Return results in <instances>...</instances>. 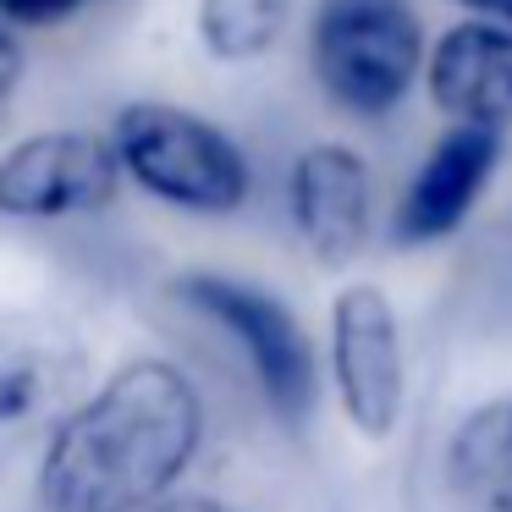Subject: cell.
I'll list each match as a JSON object with an SVG mask.
<instances>
[{"label": "cell", "mask_w": 512, "mask_h": 512, "mask_svg": "<svg viewBox=\"0 0 512 512\" xmlns=\"http://www.w3.org/2000/svg\"><path fill=\"white\" fill-rule=\"evenodd\" d=\"M210 408L177 358H127L39 446V512H149L199 463Z\"/></svg>", "instance_id": "obj_1"}, {"label": "cell", "mask_w": 512, "mask_h": 512, "mask_svg": "<svg viewBox=\"0 0 512 512\" xmlns=\"http://www.w3.org/2000/svg\"><path fill=\"white\" fill-rule=\"evenodd\" d=\"M111 149L122 182L177 215L221 221L237 215L254 193V166L221 122L171 100H133L111 122Z\"/></svg>", "instance_id": "obj_2"}, {"label": "cell", "mask_w": 512, "mask_h": 512, "mask_svg": "<svg viewBox=\"0 0 512 512\" xmlns=\"http://www.w3.org/2000/svg\"><path fill=\"white\" fill-rule=\"evenodd\" d=\"M309 67L336 111L380 122L424 78V28L408 0H320Z\"/></svg>", "instance_id": "obj_3"}, {"label": "cell", "mask_w": 512, "mask_h": 512, "mask_svg": "<svg viewBox=\"0 0 512 512\" xmlns=\"http://www.w3.org/2000/svg\"><path fill=\"white\" fill-rule=\"evenodd\" d=\"M171 298L237 347L243 369L254 375V391L287 430L309 424L314 402H320V364H314V342L303 320L276 292L243 276H221V270H188L171 281Z\"/></svg>", "instance_id": "obj_4"}, {"label": "cell", "mask_w": 512, "mask_h": 512, "mask_svg": "<svg viewBox=\"0 0 512 512\" xmlns=\"http://www.w3.org/2000/svg\"><path fill=\"white\" fill-rule=\"evenodd\" d=\"M89 353L61 314L0 309V468L50 441L83 397Z\"/></svg>", "instance_id": "obj_5"}, {"label": "cell", "mask_w": 512, "mask_h": 512, "mask_svg": "<svg viewBox=\"0 0 512 512\" xmlns=\"http://www.w3.org/2000/svg\"><path fill=\"white\" fill-rule=\"evenodd\" d=\"M116 193H122L116 149L89 127H45L0 155V221H83L111 210Z\"/></svg>", "instance_id": "obj_6"}, {"label": "cell", "mask_w": 512, "mask_h": 512, "mask_svg": "<svg viewBox=\"0 0 512 512\" xmlns=\"http://www.w3.org/2000/svg\"><path fill=\"white\" fill-rule=\"evenodd\" d=\"M331 386L347 424L386 441L408 402V353L391 298L375 281H353L331 303Z\"/></svg>", "instance_id": "obj_7"}, {"label": "cell", "mask_w": 512, "mask_h": 512, "mask_svg": "<svg viewBox=\"0 0 512 512\" xmlns=\"http://www.w3.org/2000/svg\"><path fill=\"white\" fill-rule=\"evenodd\" d=\"M287 215L320 265H353L375 232V182L358 149L309 144L287 171Z\"/></svg>", "instance_id": "obj_8"}, {"label": "cell", "mask_w": 512, "mask_h": 512, "mask_svg": "<svg viewBox=\"0 0 512 512\" xmlns=\"http://www.w3.org/2000/svg\"><path fill=\"white\" fill-rule=\"evenodd\" d=\"M424 89L430 105L452 127H512V28L496 23H457L424 56Z\"/></svg>", "instance_id": "obj_9"}, {"label": "cell", "mask_w": 512, "mask_h": 512, "mask_svg": "<svg viewBox=\"0 0 512 512\" xmlns=\"http://www.w3.org/2000/svg\"><path fill=\"white\" fill-rule=\"evenodd\" d=\"M507 133H485V127H452L441 144L424 155V166L413 171L408 193L397 204V243H435L452 237L457 226L474 215L479 193L496 177V160Z\"/></svg>", "instance_id": "obj_10"}, {"label": "cell", "mask_w": 512, "mask_h": 512, "mask_svg": "<svg viewBox=\"0 0 512 512\" xmlns=\"http://www.w3.org/2000/svg\"><path fill=\"white\" fill-rule=\"evenodd\" d=\"M446 485L468 512H512V391L457 419L446 441Z\"/></svg>", "instance_id": "obj_11"}, {"label": "cell", "mask_w": 512, "mask_h": 512, "mask_svg": "<svg viewBox=\"0 0 512 512\" xmlns=\"http://www.w3.org/2000/svg\"><path fill=\"white\" fill-rule=\"evenodd\" d=\"M292 12H298V0H199L193 34H199L210 61L248 67V61L270 56L287 39Z\"/></svg>", "instance_id": "obj_12"}, {"label": "cell", "mask_w": 512, "mask_h": 512, "mask_svg": "<svg viewBox=\"0 0 512 512\" xmlns=\"http://www.w3.org/2000/svg\"><path fill=\"white\" fill-rule=\"evenodd\" d=\"M94 0H0V23L6 28H56L67 17H78Z\"/></svg>", "instance_id": "obj_13"}, {"label": "cell", "mask_w": 512, "mask_h": 512, "mask_svg": "<svg viewBox=\"0 0 512 512\" xmlns=\"http://www.w3.org/2000/svg\"><path fill=\"white\" fill-rule=\"evenodd\" d=\"M17 83H23V45H17V28L0 23V111L12 105Z\"/></svg>", "instance_id": "obj_14"}, {"label": "cell", "mask_w": 512, "mask_h": 512, "mask_svg": "<svg viewBox=\"0 0 512 512\" xmlns=\"http://www.w3.org/2000/svg\"><path fill=\"white\" fill-rule=\"evenodd\" d=\"M452 6H463L474 23H496V28H512V0H452Z\"/></svg>", "instance_id": "obj_15"}, {"label": "cell", "mask_w": 512, "mask_h": 512, "mask_svg": "<svg viewBox=\"0 0 512 512\" xmlns=\"http://www.w3.org/2000/svg\"><path fill=\"white\" fill-rule=\"evenodd\" d=\"M149 512H243V507L215 501V496H171V501H160V507H149Z\"/></svg>", "instance_id": "obj_16"}]
</instances>
